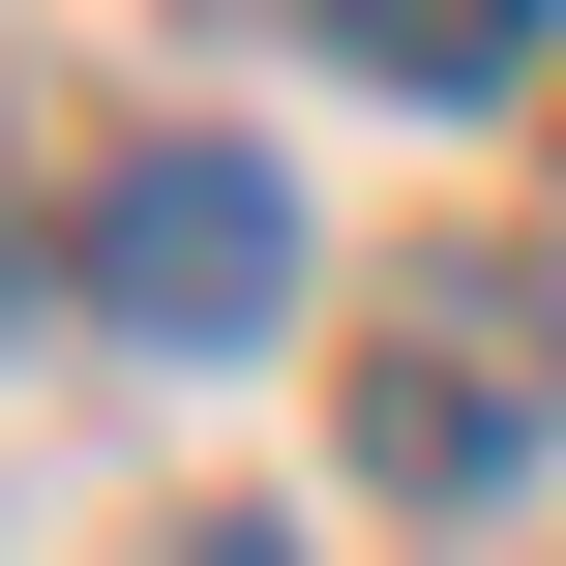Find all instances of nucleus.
I'll return each instance as SVG.
<instances>
[{
	"mask_svg": "<svg viewBox=\"0 0 566 566\" xmlns=\"http://www.w3.org/2000/svg\"><path fill=\"white\" fill-rule=\"evenodd\" d=\"M269 269H298V209H269L209 119H179V149H119V209H90V298H119V328H179V358H209Z\"/></svg>",
	"mask_w": 566,
	"mask_h": 566,
	"instance_id": "obj_1",
	"label": "nucleus"
}]
</instances>
